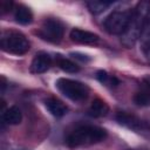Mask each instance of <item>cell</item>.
Segmentation results:
<instances>
[{
    "label": "cell",
    "mask_w": 150,
    "mask_h": 150,
    "mask_svg": "<svg viewBox=\"0 0 150 150\" xmlns=\"http://www.w3.org/2000/svg\"><path fill=\"white\" fill-rule=\"evenodd\" d=\"M15 20L21 25H28L33 21V14L30 9L23 5H19L15 9Z\"/></svg>",
    "instance_id": "4fadbf2b"
},
{
    "label": "cell",
    "mask_w": 150,
    "mask_h": 150,
    "mask_svg": "<svg viewBox=\"0 0 150 150\" xmlns=\"http://www.w3.org/2000/svg\"><path fill=\"white\" fill-rule=\"evenodd\" d=\"M1 48L7 53L22 55L29 50L30 43L22 33L16 30H5L1 34Z\"/></svg>",
    "instance_id": "3957f363"
},
{
    "label": "cell",
    "mask_w": 150,
    "mask_h": 150,
    "mask_svg": "<svg viewBox=\"0 0 150 150\" xmlns=\"http://www.w3.org/2000/svg\"><path fill=\"white\" fill-rule=\"evenodd\" d=\"M141 46L143 48V50H150V18L142 32L141 35Z\"/></svg>",
    "instance_id": "ac0fdd59"
},
{
    "label": "cell",
    "mask_w": 150,
    "mask_h": 150,
    "mask_svg": "<svg viewBox=\"0 0 150 150\" xmlns=\"http://www.w3.org/2000/svg\"><path fill=\"white\" fill-rule=\"evenodd\" d=\"M74 59H77L82 62H86V61H89V57H87V55H83V54H79V53H71L70 54Z\"/></svg>",
    "instance_id": "ffe728a7"
},
{
    "label": "cell",
    "mask_w": 150,
    "mask_h": 150,
    "mask_svg": "<svg viewBox=\"0 0 150 150\" xmlns=\"http://www.w3.org/2000/svg\"><path fill=\"white\" fill-rule=\"evenodd\" d=\"M116 120L124 127L129 128V129H132L135 131H138V130H142L143 129V123L141 120H138L136 116L134 115H130L128 112H124V111H118L117 115H116Z\"/></svg>",
    "instance_id": "9c48e42d"
},
{
    "label": "cell",
    "mask_w": 150,
    "mask_h": 150,
    "mask_svg": "<svg viewBox=\"0 0 150 150\" xmlns=\"http://www.w3.org/2000/svg\"><path fill=\"white\" fill-rule=\"evenodd\" d=\"M46 108L48 109V111L55 116V117H62L63 115L67 114V107L63 102H61L60 100L55 98V97H49L45 101Z\"/></svg>",
    "instance_id": "30bf717a"
},
{
    "label": "cell",
    "mask_w": 150,
    "mask_h": 150,
    "mask_svg": "<svg viewBox=\"0 0 150 150\" xmlns=\"http://www.w3.org/2000/svg\"><path fill=\"white\" fill-rule=\"evenodd\" d=\"M12 1H7V0H2L1 4H0V8H1V12L2 13H6L8 11H11L12 8Z\"/></svg>",
    "instance_id": "d6986e66"
},
{
    "label": "cell",
    "mask_w": 150,
    "mask_h": 150,
    "mask_svg": "<svg viewBox=\"0 0 150 150\" xmlns=\"http://www.w3.org/2000/svg\"><path fill=\"white\" fill-rule=\"evenodd\" d=\"M52 66V57L47 53H38L32 63H30V70L35 74H41L47 71Z\"/></svg>",
    "instance_id": "ba28073f"
},
{
    "label": "cell",
    "mask_w": 150,
    "mask_h": 150,
    "mask_svg": "<svg viewBox=\"0 0 150 150\" xmlns=\"http://www.w3.org/2000/svg\"><path fill=\"white\" fill-rule=\"evenodd\" d=\"M150 18V5L149 2L142 1L139 2L135 9L131 12V18L129 21V25L125 29V32L122 34V42L131 47L135 45V42L141 38L142 32Z\"/></svg>",
    "instance_id": "6da1fadb"
},
{
    "label": "cell",
    "mask_w": 150,
    "mask_h": 150,
    "mask_svg": "<svg viewBox=\"0 0 150 150\" xmlns=\"http://www.w3.org/2000/svg\"><path fill=\"white\" fill-rule=\"evenodd\" d=\"M70 39L74 42L82 43V45H94V43H97L100 40L97 34L89 30H83L80 28H74L70 30Z\"/></svg>",
    "instance_id": "52a82bcc"
},
{
    "label": "cell",
    "mask_w": 150,
    "mask_h": 150,
    "mask_svg": "<svg viewBox=\"0 0 150 150\" xmlns=\"http://www.w3.org/2000/svg\"><path fill=\"white\" fill-rule=\"evenodd\" d=\"M96 77H97V80H98L101 83H103V84H105V86H117V84L120 83V81H118L115 76L108 74V73L104 71V70H98V71L96 73Z\"/></svg>",
    "instance_id": "2e32d148"
},
{
    "label": "cell",
    "mask_w": 150,
    "mask_h": 150,
    "mask_svg": "<svg viewBox=\"0 0 150 150\" xmlns=\"http://www.w3.org/2000/svg\"><path fill=\"white\" fill-rule=\"evenodd\" d=\"M134 102L139 107L150 105V91L149 90H139L134 95Z\"/></svg>",
    "instance_id": "e0dca14e"
},
{
    "label": "cell",
    "mask_w": 150,
    "mask_h": 150,
    "mask_svg": "<svg viewBox=\"0 0 150 150\" xmlns=\"http://www.w3.org/2000/svg\"><path fill=\"white\" fill-rule=\"evenodd\" d=\"M63 33H64L63 23L59 19H54V18L46 19L42 22L40 29L38 30V35L41 39L53 43L60 42L63 38Z\"/></svg>",
    "instance_id": "8992f818"
},
{
    "label": "cell",
    "mask_w": 150,
    "mask_h": 150,
    "mask_svg": "<svg viewBox=\"0 0 150 150\" xmlns=\"http://www.w3.org/2000/svg\"><path fill=\"white\" fill-rule=\"evenodd\" d=\"M112 5V1H101V0H93L87 2V7L93 14H100L104 12L108 7Z\"/></svg>",
    "instance_id": "9a60e30c"
},
{
    "label": "cell",
    "mask_w": 150,
    "mask_h": 150,
    "mask_svg": "<svg viewBox=\"0 0 150 150\" xmlns=\"http://www.w3.org/2000/svg\"><path fill=\"white\" fill-rule=\"evenodd\" d=\"M143 82H144V84L150 89V77H144V79H143Z\"/></svg>",
    "instance_id": "44dd1931"
},
{
    "label": "cell",
    "mask_w": 150,
    "mask_h": 150,
    "mask_svg": "<svg viewBox=\"0 0 150 150\" xmlns=\"http://www.w3.org/2000/svg\"><path fill=\"white\" fill-rule=\"evenodd\" d=\"M56 88L68 98L73 101H83L88 97L89 88L79 81L61 77L56 81Z\"/></svg>",
    "instance_id": "277c9868"
},
{
    "label": "cell",
    "mask_w": 150,
    "mask_h": 150,
    "mask_svg": "<svg viewBox=\"0 0 150 150\" xmlns=\"http://www.w3.org/2000/svg\"><path fill=\"white\" fill-rule=\"evenodd\" d=\"M105 137H107V131L103 128L91 124H81L68 134L66 138V143L69 148L87 146L100 143L104 141Z\"/></svg>",
    "instance_id": "7a4b0ae2"
},
{
    "label": "cell",
    "mask_w": 150,
    "mask_h": 150,
    "mask_svg": "<svg viewBox=\"0 0 150 150\" xmlns=\"http://www.w3.org/2000/svg\"><path fill=\"white\" fill-rule=\"evenodd\" d=\"M21 120H22L21 110L15 105L9 107L2 112V121L9 125H16L21 122Z\"/></svg>",
    "instance_id": "8fae6325"
},
{
    "label": "cell",
    "mask_w": 150,
    "mask_h": 150,
    "mask_svg": "<svg viewBox=\"0 0 150 150\" xmlns=\"http://www.w3.org/2000/svg\"><path fill=\"white\" fill-rule=\"evenodd\" d=\"M88 112L93 117H102V116H105L109 112V107L104 101H102L100 98H96V100L93 101Z\"/></svg>",
    "instance_id": "7c38bea8"
},
{
    "label": "cell",
    "mask_w": 150,
    "mask_h": 150,
    "mask_svg": "<svg viewBox=\"0 0 150 150\" xmlns=\"http://www.w3.org/2000/svg\"><path fill=\"white\" fill-rule=\"evenodd\" d=\"M55 61H56V64H57L62 70H64V71H67V73H76V71L80 70L79 66H77L75 62L70 61L69 59L63 57L62 55H57L56 59H55Z\"/></svg>",
    "instance_id": "5bb4252c"
},
{
    "label": "cell",
    "mask_w": 150,
    "mask_h": 150,
    "mask_svg": "<svg viewBox=\"0 0 150 150\" xmlns=\"http://www.w3.org/2000/svg\"><path fill=\"white\" fill-rule=\"evenodd\" d=\"M130 18V11H114L107 16L104 21V28L110 34L122 35L129 25Z\"/></svg>",
    "instance_id": "5b68a950"
}]
</instances>
